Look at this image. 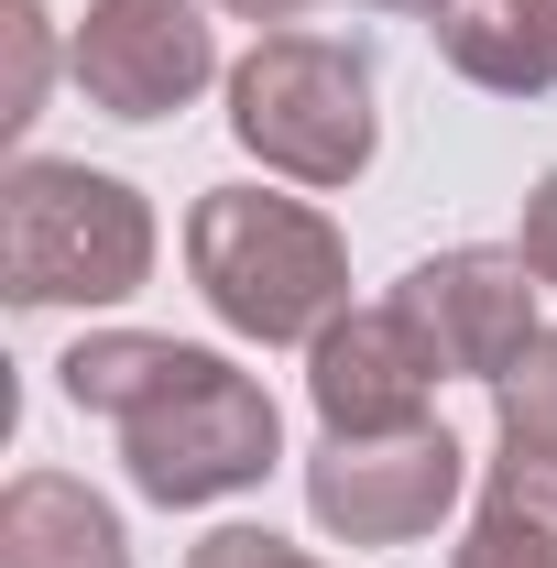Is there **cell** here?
Masks as SVG:
<instances>
[{"instance_id":"obj_1","label":"cell","mask_w":557,"mask_h":568,"mask_svg":"<svg viewBox=\"0 0 557 568\" xmlns=\"http://www.w3.org/2000/svg\"><path fill=\"white\" fill-rule=\"evenodd\" d=\"M186 274L209 317L252 351H317L350 317V241L328 209L274 186H209L186 209Z\"/></svg>"},{"instance_id":"obj_2","label":"cell","mask_w":557,"mask_h":568,"mask_svg":"<svg viewBox=\"0 0 557 568\" xmlns=\"http://www.w3.org/2000/svg\"><path fill=\"white\" fill-rule=\"evenodd\" d=\"M153 197L67 153H22L0 175V295L11 306H121L153 284Z\"/></svg>"},{"instance_id":"obj_3","label":"cell","mask_w":557,"mask_h":568,"mask_svg":"<svg viewBox=\"0 0 557 568\" xmlns=\"http://www.w3.org/2000/svg\"><path fill=\"white\" fill-rule=\"evenodd\" d=\"M230 132L284 186H317V197L361 186L372 153H383V67H372V44L306 33V22L263 33L230 67Z\"/></svg>"},{"instance_id":"obj_4","label":"cell","mask_w":557,"mask_h":568,"mask_svg":"<svg viewBox=\"0 0 557 568\" xmlns=\"http://www.w3.org/2000/svg\"><path fill=\"white\" fill-rule=\"evenodd\" d=\"M274 459H284L274 394H263L241 361H219V351H198L132 426H121V470H132V493L164 503V514H198V503L252 493V481H274Z\"/></svg>"},{"instance_id":"obj_5","label":"cell","mask_w":557,"mask_h":568,"mask_svg":"<svg viewBox=\"0 0 557 568\" xmlns=\"http://www.w3.org/2000/svg\"><path fill=\"white\" fill-rule=\"evenodd\" d=\"M470 493V448L448 426H394V437H317L306 448V514L340 547H416Z\"/></svg>"},{"instance_id":"obj_6","label":"cell","mask_w":557,"mask_h":568,"mask_svg":"<svg viewBox=\"0 0 557 568\" xmlns=\"http://www.w3.org/2000/svg\"><path fill=\"white\" fill-rule=\"evenodd\" d=\"M67 77L110 121H175L219 77V33L198 0H88V22L67 33Z\"/></svg>"},{"instance_id":"obj_7","label":"cell","mask_w":557,"mask_h":568,"mask_svg":"<svg viewBox=\"0 0 557 568\" xmlns=\"http://www.w3.org/2000/svg\"><path fill=\"white\" fill-rule=\"evenodd\" d=\"M536 263L525 252H503V241H459V252H426L416 274L394 284V306L416 317V339L437 351V372H459V383H503L514 361L536 351L547 328H536Z\"/></svg>"},{"instance_id":"obj_8","label":"cell","mask_w":557,"mask_h":568,"mask_svg":"<svg viewBox=\"0 0 557 568\" xmlns=\"http://www.w3.org/2000/svg\"><path fill=\"white\" fill-rule=\"evenodd\" d=\"M437 351L416 339V317L383 295V306H350L340 328L306 351V405H317V437H394V426H426L437 405Z\"/></svg>"},{"instance_id":"obj_9","label":"cell","mask_w":557,"mask_h":568,"mask_svg":"<svg viewBox=\"0 0 557 568\" xmlns=\"http://www.w3.org/2000/svg\"><path fill=\"white\" fill-rule=\"evenodd\" d=\"M448 77H470L492 99H547L557 88V0H437L426 11Z\"/></svg>"},{"instance_id":"obj_10","label":"cell","mask_w":557,"mask_h":568,"mask_svg":"<svg viewBox=\"0 0 557 568\" xmlns=\"http://www.w3.org/2000/svg\"><path fill=\"white\" fill-rule=\"evenodd\" d=\"M0 568H132V525L67 470H22L0 493Z\"/></svg>"},{"instance_id":"obj_11","label":"cell","mask_w":557,"mask_h":568,"mask_svg":"<svg viewBox=\"0 0 557 568\" xmlns=\"http://www.w3.org/2000/svg\"><path fill=\"white\" fill-rule=\"evenodd\" d=\"M198 361V339H164V328H88L67 361H55V394H67L77 416H110V426H132L175 372Z\"/></svg>"},{"instance_id":"obj_12","label":"cell","mask_w":557,"mask_h":568,"mask_svg":"<svg viewBox=\"0 0 557 568\" xmlns=\"http://www.w3.org/2000/svg\"><path fill=\"white\" fill-rule=\"evenodd\" d=\"M482 503H503V514H525V525H547V536H557V437H503Z\"/></svg>"},{"instance_id":"obj_13","label":"cell","mask_w":557,"mask_h":568,"mask_svg":"<svg viewBox=\"0 0 557 568\" xmlns=\"http://www.w3.org/2000/svg\"><path fill=\"white\" fill-rule=\"evenodd\" d=\"M492 426H503V437H557V328L492 383Z\"/></svg>"},{"instance_id":"obj_14","label":"cell","mask_w":557,"mask_h":568,"mask_svg":"<svg viewBox=\"0 0 557 568\" xmlns=\"http://www.w3.org/2000/svg\"><path fill=\"white\" fill-rule=\"evenodd\" d=\"M448 568H557V536H547V525H525V514H503V503H482L470 536L448 547Z\"/></svg>"},{"instance_id":"obj_15","label":"cell","mask_w":557,"mask_h":568,"mask_svg":"<svg viewBox=\"0 0 557 568\" xmlns=\"http://www.w3.org/2000/svg\"><path fill=\"white\" fill-rule=\"evenodd\" d=\"M55 11L44 0H22L11 11V88H0V132H33V110H44V55H55V33H44Z\"/></svg>"},{"instance_id":"obj_16","label":"cell","mask_w":557,"mask_h":568,"mask_svg":"<svg viewBox=\"0 0 557 568\" xmlns=\"http://www.w3.org/2000/svg\"><path fill=\"white\" fill-rule=\"evenodd\" d=\"M186 568H317L295 536H274V525H209L198 547H186Z\"/></svg>"},{"instance_id":"obj_17","label":"cell","mask_w":557,"mask_h":568,"mask_svg":"<svg viewBox=\"0 0 557 568\" xmlns=\"http://www.w3.org/2000/svg\"><path fill=\"white\" fill-rule=\"evenodd\" d=\"M514 252H525V263H536V284L557 295V175H536V186H525V230H514Z\"/></svg>"},{"instance_id":"obj_18","label":"cell","mask_w":557,"mask_h":568,"mask_svg":"<svg viewBox=\"0 0 557 568\" xmlns=\"http://www.w3.org/2000/svg\"><path fill=\"white\" fill-rule=\"evenodd\" d=\"M219 11H241V22H274V33H284V22H306L317 0H219Z\"/></svg>"},{"instance_id":"obj_19","label":"cell","mask_w":557,"mask_h":568,"mask_svg":"<svg viewBox=\"0 0 557 568\" xmlns=\"http://www.w3.org/2000/svg\"><path fill=\"white\" fill-rule=\"evenodd\" d=\"M361 11H437V0H361Z\"/></svg>"}]
</instances>
